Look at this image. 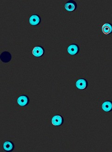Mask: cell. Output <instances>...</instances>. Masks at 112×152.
Returning <instances> with one entry per match:
<instances>
[{
	"mask_svg": "<svg viewBox=\"0 0 112 152\" xmlns=\"http://www.w3.org/2000/svg\"><path fill=\"white\" fill-rule=\"evenodd\" d=\"M29 102V97L26 95L20 96L17 99V103L21 107H25L26 106L28 105Z\"/></svg>",
	"mask_w": 112,
	"mask_h": 152,
	"instance_id": "1",
	"label": "cell"
},
{
	"mask_svg": "<svg viewBox=\"0 0 112 152\" xmlns=\"http://www.w3.org/2000/svg\"><path fill=\"white\" fill-rule=\"evenodd\" d=\"M77 7V5L76 3V1H73V0L69 1L65 4V8L66 10L69 11V12L76 10Z\"/></svg>",
	"mask_w": 112,
	"mask_h": 152,
	"instance_id": "2",
	"label": "cell"
},
{
	"mask_svg": "<svg viewBox=\"0 0 112 152\" xmlns=\"http://www.w3.org/2000/svg\"><path fill=\"white\" fill-rule=\"evenodd\" d=\"M68 52L72 56H74L79 53L80 49L79 46L76 44H73L69 46L68 48Z\"/></svg>",
	"mask_w": 112,
	"mask_h": 152,
	"instance_id": "3",
	"label": "cell"
},
{
	"mask_svg": "<svg viewBox=\"0 0 112 152\" xmlns=\"http://www.w3.org/2000/svg\"><path fill=\"white\" fill-rule=\"evenodd\" d=\"M44 48L41 46H38L34 47L32 52L33 54L36 57L42 56L44 54Z\"/></svg>",
	"mask_w": 112,
	"mask_h": 152,
	"instance_id": "4",
	"label": "cell"
},
{
	"mask_svg": "<svg viewBox=\"0 0 112 152\" xmlns=\"http://www.w3.org/2000/svg\"><path fill=\"white\" fill-rule=\"evenodd\" d=\"M76 86L77 88L83 90L86 88L88 86V82L87 80L84 79H80L77 81Z\"/></svg>",
	"mask_w": 112,
	"mask_h": 152,
	"instance_id": "5",
	"label": "cell"
},
{
	"mask_svg": "<svg viewBox=\"0 0 112 152\" xmlns=\"http://www.w3.org/2000/svg\"><path fill=\"white\" fill-rule=\"evenodd\" d=\"M64 122L63 118L59 115L54 116L52 119V123L53 125L56 126H60L62 125Z\"/></svg>",
	"mask_w": 112,
	"mask_h": 152,
	"instance_id": "6",
	"label": "cell"
},
{
	"mask_svg": "<svg viewBox=\"0 0 112 152\" xmlns=\"http://www.w3.org/2000/svg\"><path fill=\"white\" fill-rule=\"evenodd\" d=\"M29 21L31 25H38L41 22V18L38 15H33L29 18Z\"/></svg>",
	"mask_w": 112,
	"mask_h": 152,
	"instance_id": "7",
	"label": "cell"
},
{
	"mask_svg": "<svg viewBox=\"0 0 112 152\" xmlns=\"http://www.w3.org/2000/svg\"><path fill=\"white\" fill-rule=\"evenodd\" d=\"M12 59V56L11 54L8 51L3 52L1 54V61L4 63H8L11 61Z\"/></svg>",
	"mask_w": 112,
	"mask_h": 152,
	"instance_id": "8",
	"label": "cell"
},
{
	"mask_svg": "<svg viewBox=\"0 0 112 152\" xmlns=\"http://www.w3.org/2000/svg\"><path fill=\"white\" fill-rule=\"evenodd\" d=\"M2 147L4 150L6 152H12L15 148V145L12 141H7L4 143Z\"/></svg>",
	"mask_w": 112,
	"mask_h": 152,
	"instance_id": "9",
	"label": "cell"
},
{
	"mask_svg": "<svg viewBox=\"0 0 112 152\" xmlns=\"http://www.w3.org/2000/svg\"><path fill=\"white\" fill-rule=\"evenodd\" d=\"M102 32L105 34H109L112 33V25L109 23H106L102 26Z\"/></svg>",
	"mask_w": 112,
	"mask_h": 152,
	"instance_id": "10",
	"label": "cell"
},
{
	"mask_svg": "<svg viewBox=\"0 0 112 152\" xmlns=\"http://www.w3.org/2000/svg\"><path fill=\"white\" fill-rule=\"evenodd\" d=\"M102 108L104 111L107 112L112 110V102L111 101H106L102 105Z\"/></svg>",
	"mask_w": 112,
	"mask_h": 152,
	"instance_id": "11",
	"label": "cell"
}]
</instances>
